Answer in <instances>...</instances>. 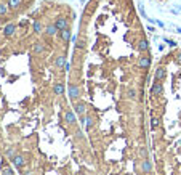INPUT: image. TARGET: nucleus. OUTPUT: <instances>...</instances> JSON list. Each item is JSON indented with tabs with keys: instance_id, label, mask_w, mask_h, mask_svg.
<instances>
[{
	"instance_id": "f257e3e1",
	"label": "nucleus",
	"mask_w": 181,
	"mask_h": 175,
	"mask_svg": "<svg viewBox=\"0 0 181 175\" xmlns=\"http://www.w3.org/2000/svg\"><path fill=\"white\" fill-rule=\"evenodd\" d=\"M68 95L71 100H77L79 97H80V89L76 85V83H69L68 85Z\"/></svg>"
},
{
	"instance_id": "f03ea898",
	"label": "nucleus",
	"mask_w": 181,
	"mask_h": 175,
	"mask_svg": "<svg viewBox=\"0 0 181 175\" xmlns=\"http://www.w3.org/2000/svg\"><path fill=\"white\" fill-rule=\"evenodd\" d=\"M164 93V85L160 82H154V85L151 87V95L152 97H160Z\"/></svg>"
},
{
	"instance_id": "7ed1b4c3",
	"label": "nucleus",
	"mask_w": 181,
	"mask_h": 175,
	"mask_svg": "<svg viewBox=\"0 0 181 175\" xmlns=\"http://www.w3.org/2000/svg\"><path fill=\"white\" fill-rule=\"evenodd\" d=\"M154 79L156 81H165V79H167V69H165V67H157L156 69V72H154Z\"/></svg>"
},
{
	"instance_id": "20e7f679",
	"label": "nucleus",
	"mask_w": 181,
	"mask_h": 175,
	"mask_svg": "<svg viewBox=\"0 0 181 175\" xmlns=\"http://www.w3.org/2000/svg\"><path fill=\"white\" fill-rule=\"evenodd\" d=\"M64 121L68 122L69 125L76 124V121H77V116H76V113H74V111H66V113H64Z\"/></svg>"
},
{
	"instance_id": "39448f33",
	"label": "nucleus",
	"mask_w": 181,
	"mask_h": 175,
	"mask_svg": "<svg viewBox=\"0 0 181 175\" xmlns=\"http://www.w3.org/2000/svg\"><path fill=\"white\" fill-rule=\"evenodd\" d=\"M11 161H13V164L16 165L18 169H21V167L26 165V159H24V156H21V154H16V156L11 159Z\"/></svg>"
},
{
	"instance_id": "423d86ee",
	"label": "nucleus",
	"mask_w": 181,
	"mask_h": 175,
	"mask_svg": "<svg viewBox=\"0 0 181 175\" xmlns=\"http://www.w3.org/2000/svg\"><path fill=\"white\" fill-rule=\"evenodd\" d=\"M55 24H56V27H58V31H63V29H68L69 27V21L66 18H58L56 19V23H55Z\"/></svg>"
},
{
	"instance_id": "0eeeda50",
	"label": "nucleus",
	"mask_w": 181,
	"mask_h": 175,
	"mask_svg": "<svg viewBox=\"0 0 181 175\" xmlns=\"http://www.w3.org/2000/svg\"><path fill=\"white\" fill-rule=\"evenodd\" d=\"M141 172H144V174L152 172V164H151V161H149L148 157L143 159V162H141Z\"/></svg>"
},
{
	"instance_id": "6e6552de",
	"label": "nucleus",
	"mask_w": 181,
	"mask_h": 175,
	"mask_svg": "<svg viewBox=\"0 0 181 175\" xmlns=\"http://www.w3.org/2000/svg\"><path fill=\"white\" fill-rule=\"evenodd\" d=\"M60 31H58V27H56V24H48L45 27V34L48 35V37H55Z\"/></svg>"
},
{
	"instance_id": "1a4fd4ad",
	"label": "nucleus",
	"mask_w": 181,
	"mask_h": 175,
	"mask_svg": "<svg viewBox=\"0 0 181 175\" xmlns=\"http://www.w3.org/2000/svg\"><path fill=\"white\" fill-rule=\"evenodd\" d=\"M53 92H55V95H64V83L63 82H56L53 85Z\"/></svg>"
},
{
	"instance_id": "9d476101",
	"label": "nucleus",
	"mask_w": 181,
	"mask_h": 175,
	"mask_svg": "<svg viewBox=\"0 0 181 175\" xmlns=\"http://www.w3.org/2000/svg\"><path fill=\"white\" fill-rule=\"evenodd\" d=\"M55 66H56L58 69H61V67L66 66V56L64 55H58L56 59H55Z\"/></svg>"
},
{
	"instance_id": "9b49d317",
	"label": "nucleus",
	"mask_w": 181,
	"mask_h": 175,
	"mask_svg": "<svg viewBox=\"0 0 181 175\" xmlns=\"http://www.w3.org/2000/svg\"><path fill=\"white\" fill-rule=\"evenodd\" d=\"M32 51L35 55H40L45 51V45H43V42H35L34 43V47H32Z\"/></svg>"
},
{
	"instance_id": "f8f14e48",
	"label": "nucleus",
	"mask_w": 181,
	"mask_h": 175,
	"mask_svg": "<svg viewBox=\"0 0 181 175\" xmlns=\"http://www.w3.org/2000/svg\"><path fill=\"white\" fill-rule=\"evenodd\" d=\"M138 64H140V67H143V69H148V67L151 66V58L149 56H141Z\"/></svg>"
},
{
	"instance_id": "ddd939ff",
	"label": "nucleus",
	"mask_w": 181,
	"mask_h": 175,
	"mask_svg": "<svg viewBox=\"0 0 181 175\" xmlns=\"http://www.w3.org/2000/svg\"><path fill=\"white\" fill-rule=\"evenodd\" d=\"M60 35H61V40L64 42V43H68L71 40V31H69V27H68V29L60 31Z\"/></svg>"
},
{
	"instance_id": "4468645a",
	"label": "nucleus",
	"mask_w": 181,
	"mask_h": 175,
	"mask_svg": "<svg viewBox=\"0 0 181 175\" xmlns=\"http://www.w3.org/2000/svg\"><path fill=\"white\" fill-rule=\"evenodd\" d=\"M76 113H77V116H84V114L87 113V106L84 105V103H76Z\"/></svg>"
},
{
	"instance_id": "2eb2a0df",
	"label": "nucleus",
	"mask_w": 181,
	"mask_h": 175,
	"mask_svg": "<svg viewBox=\"0 0 181 175\" xmlns=\"http://www.w3.org/2000/svg\"><path fill=\"white\" fill-rule=\"evenodd\" d=\"M15 31H16V26H15V24H8V26H5V29H3V34H5L7 37H11V35L15 34Z\"/></svg>"
},
{
	"instance_id": "dca6fc26",
	"label": "nucleus",
	"mask_w": 181,
	"mask_h": 175,
	"mask_svg": "<svg viewBox=\"0 0 181 175\" xmlns=\"http://www.w3.org/2000/svg\"><path fill=\"white\" fill-rule=\"evenodd\" d=\"M8 8L10 10H18L19 7H21V0H8Z\"/></svg>"
},
{
	"instance_id": "f3484780",
	"label": "nucleus",
	"mask_w": 181,
	"mask_h": 175,
	"mask_svg": "<svg viewBox=\"0 0 181 175\" xmlns=\"http://www.w3.org/2000/svg\"><path fill=\"white\" fill-rule=\"evenodd\" d=\"M138 48H140V51H148V48H149L148 42H146V40H140V43H138Z\"/></svg>"
},
{
	"instance_id": "a211bd4d",
	"label": "nucleus",
	"mask_w": 181,
	"mask_h": 175,
	"mask_svg": "<svg viewBox=\"0 0 181 175\" xmlns=\"http://www.w3.org/2000/svg\"><path fill=\"white\" fill-rule=\"evenodd\" d=\"M34 32L35 34H40L42 32V29H43V27H42V24H40V23H39V21H34Z\"/></svg>"
},
{
	"instance_id": "6ab92c4d",
	"label": "nucleus",
	"mask_w": 181,
	"mask_h": 175,
	"mask_svg": "<svg viewBox=\"0 0 181 175\" xmlns=\"http://www.w3.org/2000/svg\"><path fill=\"white\" fill-rule=\"evenodd\" d=\"M127 97L130 98V100H136V90L128 89V90H127Z\"/></svg>"
},
{
	"instance_id": "aec40b11",
	"label": "nucleus",
	"mask_w": 181,
	"mask_h": 175,
	"mask_svg": "<svg viewBox=\"0 0 181 175\" xmlns=\"http://www.w3.org/2000/svg\"><path fill=\"white\" fill-rule=\"evenodd\" d=\"M138 154H140V157L146 159V157H148V149L144 148V146H141V148L138 149Z\"/></svg>"
},
{
	"instance_id": "412c9836",
	"label": "nucleus",
	"mask_w": 181,
	"mask_h": 175,
	"mask_svg": "<svg viewBox=\"0 0 181 175\" xmlns=\"http://www.w3.org/2000/svg\"><path fill=\"white\" fill-rule=\"evenodd\" d=\"M159 125H160V121L157 117H152L151 119V127H152V129H157Z\"/></svg>"
},
{
	"instance_id": "4be33fe9",
	"label": "nucleus",
	"mask_w": 181,
	"mask_h": 175,
	"mask_svg": "<svg viewBox=\"0 0 181 175\" xmlns=\"http://www.w3.org/2000/svg\"><path fill=\"white\" fill-rule=\"evenodd\" d=\"M15 156H16L15 149H13V148H8V151H7V157H8V159H13Z\"/></svg>"
},
{
	"instance_id": "5701e85b",
	"label": "nucleus",
	"mask_w": 181,
	"mask_h": 175,
	"mask_svg": "<svg viewBox=\"0 0 181 175\" xmlns=\"http://www.w3.org/2000/svg\"><path fill=\"white\" fill-rule=\"evenodd\" d=\"M7 11H8V5L0 3V15H7Z\"/></svg>"
},
{
	"instance_id": "b1692460",
	"label": "nucleus",
	"mask_w": 181,
	"mask_h": 175,
	"mask_svg": "<svg viewBox=\"0 0 181 175\" xmlns=\"http://www.w3.org/2000/svg\"><path fill=\"white\" fill-rule=\"evenodd\" d=\"M76 45L79 47V48H85V47H87V42L84 40V39H80V40H77Z\"/></svg>"
},
{
	"instance_id": "393cba45",
	"label": "nucleus",
	"mask_w": 181,
	"mask_h": 175,
	"mask_svg": "<svg viewBox=\"0 0 181 175\" xmlns=\"http://www.w3.org/2000/svg\"><path fill=\"white\" fill-rule=\"evenodd\" d=\"M2 175H13V174H11V169H10V167H3Z\"/></svg>"
},
{
	"instance_id": "a878e982",
	"label": "nucleus",
	"mask_w": 181,
	"mask_h": 175,
	"mask_svg": "<svg viewBox=\"0 0 181 175\" xmlns=\"http://www.w3.org/2000/svg\"><path fill=\"white\" fill-rule=\"evenodd\" d=\"M93 124H95V122H93L92 119H88V121H87V124H85V125H87V129H92V127H93Z\"/></svg>"
},
{
	"instance_id": "bb28decb",
	"label": "nucleus",
	"mask_w": 181,
	"mask_h": 175,
	"mask_svg": "<svg viewBox=\"0 0 181 175\" xmlns=\"http://www.w3.org/2000/svg\"><path fill=\"white\" fill-rule=\"evenodd\" d=\"M167 43H168L170 47H175V42H172V40H167Z\"/></svg>"
},
{
	"instance_id": "cd10ccee",
	"label": "nucleus",
	"mask_w": 181,
	"mask_h": 175,
	"mask_svg": "<svg viewBox=\"0 0 181 175\" xmlns=\"http://www.w3.org/2000/svg\"><path fill=\"white\" fill-rule=\"evenodd\" d=\"M64 67H66V71H71V64H69V63H66Z\"/></svg>"
},
{
	"instance_id": "c85d7f7f",
	"label": "nucleus",
	"mask_w": 181,
	"mask_h": 175,
	"mask_svg": "<svg viewBox=\"0 0 181 175\" xmlns=\"http://www.w3.org/2000/svg\"><path fill=\"white\" fill-rule=\"evenodd\" d=\"M178 63H181V51L178 53Z\"/></svg>"
},
{
	"instance_id": "c756f323",
	"label": "nucleus",
	"mask_w": 181,
	"mask_h": 175,
	"mask_svg": "<svg viewBox=\"0 0 181 175\" xmlns=\"http://www.w3.org/2000/svg\"><path fill=\"white\" fill-rule=\"evenodd\" d=\"M0 165H2V156H0Z\"/></svg>"
}]
</instances>
